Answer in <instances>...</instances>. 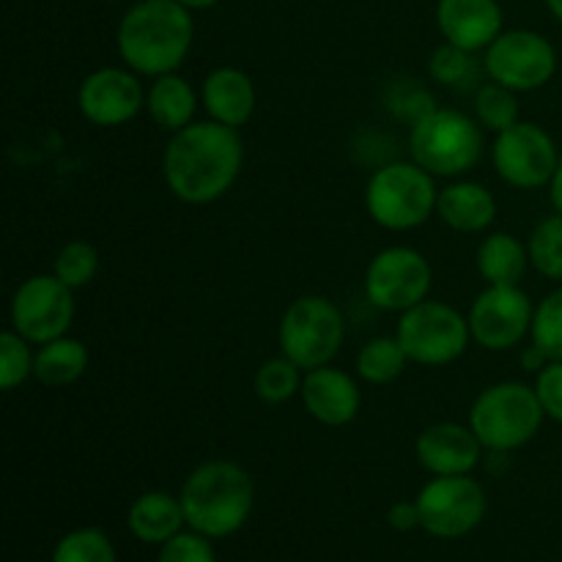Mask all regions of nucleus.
Masks as SVG:
<instances>
[{
	"mask_svg": "<svg viewBox=\"0 0 562 562\" xmlns=\"http://www.w3.org/2000/svg\"><path fill=\"white\" fill-rule=\"evenodd\" d=\"M346 338L344 313L327 296L305 294L280 318V349L302 371L329 366Z\"/></svg>",
	"mask_w": 562,
	"mask_h": 562,
	"instance_id": "7",
	"label": "nucleus"
},
{
	"mask_svg": "<svg viewBox=\"0 0 562 562\" xmlns=\"http://www.w3.org/2000/svg\"><path fill=\"white\" fill-rule=\"evenodd\" d=\"M494 170L516 190H538L552 184L560 165V151L552 135L532 121H519L499 132L492 148Z\"/></svg>",
	"mask_w": 562,
	"mask_h": 562,
	"instance_id": "9",
	"label": "nucleus"
},
{
	"mask_svg": "<svg viewBox=\"0 0 562 562\" xmlns=\"http://www.w3.org/2000/svg\"><path fill=\"white\" fill-rule=\"evenodd\" d=\"M181 5H187V9H209V5L220 3V0H179Z\"/></svg>",
	"mask_w": 562,
	"mask_h": 562,
	"instance_id": "39",
	"label": "nucleus"
},
{
	"mask_svg": "<svg viewBox=\"0 0 562 562\" xmlns=\"http://www.w3.org/2000/svg\"><path fill=\"white\" fill-rule=\"evenodd\" d=\"M552 203H554V209H558V212L562 214V154H560V165H558V173H554V179H552Z\"/></svg>",
	"mask_w": 562,
	"mask_h": 562,
	"instance_id": "38",
	"label": "nucleus"
},
{
	"mask_svg": "<svg viewBox=\"0 0 562 562\" xmlns=\"http://www.w3.org/2000/svg\"><path fill=\"white\" fill-rule=\"evenodd\" d=\"M187 525L181 497L168 492H146L132 503L130 530L143 543H168Z\"/></svg>",
	"mask_w": 562,
	"mask_h": 562,
	"instance_id": "21",
	"label": "nucleus"
},
{
	"mask_svg": "<svg viewBox=\"0 0 562 562\" xmlns=\"http://www.w3.org/2000/svg\"><path fill=\"white\" fill-rule=\"evenodd\" d=\"M33 360L36 355H31V344L14 329H5L0 335V387L5 393L20 387L27 376H33Z\"/></svg>",
	"mask_w": 562,
	"mask_h": 562,
	"instance_id": "32",
	"label": "nucleus"
},
{
	"mask_svg": "<svg viewBox=\"0 0 562 562\" xmlns=\"http://www.w3.org/2000/svg\"><path fill=\"white\" fill-rule=\"evenodd\" d=\"M97 269H99L97 247L77 239L60 247V252L55 256L53 274L60 280V283H66L71 291H75L91 283V280L97 278Z\"/></svg>",
	"mask_w": 562,
	"mask_h": 562,
	"instance_id": "29",
	"label": "nucleus"
},
{
	"mask_svg": "<svg viewBox=\"0 0 562 562\" xmlns=\"http://www.w3.org/2000/svg\"><path fill=\"white\" fill-rule=\"evenodd\" d=\"M302 368L294 360H289L285 355L267 360L256 373V395L267 404H285V401L294 398L302 390Z\"/></svg>",
	"mask_w": 562,
	"mask_h": 562,
	"instance_id": "26",
	"label": "nucleus"
},
{
	"mask_svg": "<svg viewBox=\"0 0 562 562\" xmlns=\"http://www.w3.org/2000/svg\"><path fill=\"white\" fill-rule=\"evenodd\" d=\"M75 318V296L55 274H33L11 296V329L27 344L64 338Z\"/></svg>",
	"mask_w": 562,
	"mask_h": 562,
	"instance_id": "10",
	"label": "nucleus"
},
{
	"mask_svg": "<svg viewBox=\"0 0 562 562\" xmlns=\"http://www.w3.org/2000/svg\"><path fill=\"white\" fill-rule=\"evenodd\" d=\"M420 527L437 538H461L475 530L486 514L483 486L470 475H437L415 499Z\"/></svg>",
	"mask_w": 562,
	"mask_h": 562,
	"instance_id": "11",
	"label": "nucleus"
},
{
	"mask_svg": "<svg viewBox=\"0 0 562 562\" xmlns=\"http://www.w3.org/2000/svg\"><path fill=\"white\" fill-rule=\"evenodd\" d=\"M179 497L192 530L206 538H225L250 516L252 481L236 461H206L192 470Z\"/></svg>",
	"mask_w": 562,
	"mask_h": 562,
	"instance_id": "3",
	"label": "nucleus"
},
{
	"mask_svg": "<svg viewBox=\"0 0 562 562\" xmlns=\"http://www.w3.org/2000/svg\"><path fill=\"white\" fill-rule=\"evenodd\" d=\"M245 162L239 130L220 121H192L165 146V184L179 201L206 206L236 184Z\"/></svg>",
	"mask_w": 562,
	"mask_h": 562,
	"instance_id": "1",
	"label": "nucleus"
},
{
	"mask_svg": "<svg viewBox=\"0 0 562 562\" xmlns=\"http://www.w3.org/2000/svg\"><path fill=\"white\" fill-rule=\"evenodd\" d=\"M530 252L514 234H492L477 250V272L488 285H519Z\"/></svg>",
	"mask_w": 562,
	"mask_h": 562,
	"instance_id": "24",
	"label": "nucleus"
},
{
	"mask_svg": "<svg viewBox=\"0 0 562 562\" xmlns=\"http://www.w3.org/2000/svg\"><path fill=\"white\" fill-rule=\"evenodd\" d=\"M437 212L453 231L481 234L497 217V201L477 181H456V184L439 190Z\"/></svg>",
	"mask_w": 562,
	"mask_h": 562,
	"instance_id": "20",
	"label": "nucleus"
},
{
	"mask_svg": "<svg viewBox=\"0 0 562 562\" xmlns=\"http://www.w3.org/2000/svg\"><path fill=\"white\" fill-rule=\"evenodd\" d=\"M53 562H115V552L102 530H75L60 538L53 552Z\"/></svg>",
	"mask_w": 562,
	"mask_h": 562,
	"instance_id": "31",
	"label": "nucleus"
},
{
	"mask_svg": "<svg viewBox=\"0 0 562 562\" xmlns=\"http://www.w3.org/2000/svg\"><path fill=\"white\" fill-rule=\"evenodd\" d=\"M406 357L398 338H373L357 355V373L368 384H390L404 373Z\"/></svg>",
	"mask_w": 562,
	"mask_h": 562,
	"instance_id": "25",
	"label": "nucleus"
},
{
	"mask_svg": "<svg viewBox=\"0 0 562 562\" xmlns=\"http://www.w3.org/2000/svg\"><path fill=\"white\" fill-rule=\"evenodd\" d=\"M300 395L307 415L329 428L349 426L362 404L360 387H357L355 379L340 371V368L329 366L307 371L305 379H302Z\"/></svg>",
	"mask_w": 562,
	"mask_h": 562,
	"instance_id": "16",
	"label": "nucleus"
},
{
	"mask_svg": "<svg viewBox=\"0 0 562 562\" xmlns=\"http://www.w3.org/2000/svg\"><path fill=\"white\" fill-rule=\"evenodd\" d=\"M437 25L448 44L477 53L503 33V9L497 0H439Z\"/></svg>",
	"mask_w": 562,
	"mask_h": 562,
	"instance_id": "18",
	"label": "nucleus"
},
{
	"mask_svg": "<svg viewBox=\"0 0 562 562\" xmlns=\"http://www.w3.org/2000/svg\"><path fill=\"white\" fill-rule=\"evenodd\" d=\"M475 115L477 124L486 126L492 132H505L508 126L519 124V102H516L514 91L499 82H488L477 91L475 97Z\"/></svg>",
	"mask_w": 562,
	"mask_h": 562,
	"instance_id": "28",
	"label": "nucleus"
},
{
	"mask_svg": "<svg viewBox=\"0 0 562 562\" xmlns=\"http://www.w3.org/2000/svg\"><path fill=\"white\" fill-rule=\"evenodd\" d=\"M88 368V349L82 340L69 338H55L49 344H44L36 351V360H33V376L38 379L47 387H66V384H75L77 379L86 373Z\"/></svg>",
	"mask_w": 562,
	"mask_h": 562,
	"instance_id": "23",
	"label": "nucleus"
},
{
	"mask_svg": "<svg viewBox=\"0 0 562 562\" xmlns=\"http://www.w3.org/2000/svg\"><path fill=\"white\" fill-rule=\"evenodd\" d=\"M409 151L431 176H461L481 162V124L461 110L434 108L412 124Z\"/></svg>",
	"mask_w": 562,
	"mask_h": 562,
	"instance_id": "5",
	"label": "nucleus"
},
{
	"mask_svg": "<svg viewBox=\"0 0 562 562\" xmlns=\"http://www.w3.org/2000/svg\"><path fill=\"white\" fill-rule=\"evenodd\" d=\"M159 562H214V549L201 532H179L162 543Z\"/></svg>",
	"mask_w": 562,
	"mask_h": 562,
	"instance_id": "34",
	"label": "nucleus"
},
{
	"mask_svg": "<svg viewBox=\"0 0 562 562\" xmlns=\"http://www.w3.org/2000/svg\"><path fill=\"white\" fill-rule=\"evenodd\" d=\"M82 119L97 126H121L146 108V93L132 69L104 66L88 75L77 91Z\"/></svg>",
	"mask_w": 562,
	"mask_h": 562,
	"instance_id": "15",
	"label": "nucleus"
},
{
	"mask_svg": "<svg viewBox=\"0 0 562 562\" xmlns=\"http://www.w3.org/2000/svg\"><path fill=\"white\" fill-rule=\"evenodd\" d=\"M486 75L510 91H536L558 71V53L536 31H505L486 49Z\"/></svg>",
	"mask_w": 562,
	"mask_h": 562,
	"instance_id": "12",
	"label": "nucleus"
},
{
	"mask_svg": "<svg viewBox=\"0 0 562 562\" xmlns=\"http://www.w3.org/2000/svg\"><path fill=\"white\" fill-rule=\"evenodd\" d=\"M530 263L549 280H562V214L541 220L527 241Z\"/></svg>",
	"mask_w": 562,
	"mask_h": 562,
	"instance_id": "27",
	"label": "nucleus"
},
{
	"mask_svg": "<svg viewBox=\"0 0 562 562\" xmlns=\"http://www.w3.org/2000/svg\"><path fill=\"white\" fill-rule=\"evenodd\" d=\"M431 291V267L423 252L412 247H387L366 272V296L373 307L387 313H406L420 305Z\"/></svg>",
	"mask_w": 562,
	"mask_h": 562,
	"instance_id": "13",
	"label": "nucleus"
},
{
	"mask_svg": "<svg viewBox=\"0 0 562 562\" xmlns=\"http://www.w3.org/2000/svg\"><path fill=\"white\" fill-rule=\"evenodd\" d=\"M439 192L434 176L417 162H390L371 176L366 209L387 231H412L437 212Z\"/></svg>",
	"mask_w": 562,
	"mask_h": 562,
	"instance_id": "6",
	"label": "nucleus"
},
{
	"mask_svg": "<svg viewBox=\"0 0 562 562\" xmlns=\"http://www.w3.org/2000/svg\"><path fill=\"white\" fill-rule=\"evenodd\" d=\"M387 521L401 532H409L420 525V510H417V503H398L390 508Z\"/></svg>",
	"mask_w": 562,
	"mask_h": 562,
	"instance_id": "36",
	"label": "nucleus"
},
{
	"mask_svg": "<svg viewBox=\"0 0 562 562\" xmlns=\"http://www.w3.org/2000/svg\"><path fill=\"white\" fill-rule=\"evenodd\" d=\"M417 461L431 475H470L481 461V439L461 423H437L417 437Z\"/></svg>",
	"mask_w": 562,
	"mask_h": 562,
	"instance_id": "17",
	"label": "nucleus"
},
{
	"mask_svg": "<svg viewBox=\"0 0 562 562\" xmlns=\"http://www.w3.org/2000/svg\"><path fill=\"white\" fill-rule=\"evenodd\" d=\"M195 22L179 0H140L119 25V53L132 71L162 77L190 55Z\"/></svg>",
	"mask_w": 562,
	"mask_h": 562,
	"instance_id": "2",
	"label": "nucleus"
},
{
	"mask_svg": "<svg viewBox=\"0 0 562 562\" xmlns=\"http://www.w3.org/2000/svg\"><path fill=\"white\" fill-rule=\"evenodd\" d=\"M203 108L214 121L225 126H245L252 119L256 110V86L250 77L234 66H220V69L209 71L203 80Z\"/></svg>",
	"mask_w": 562,
	"mask_h": 562,
	"instance_id": "19",
	"label": "nucleus"
},
{
	"mask_svg": "<svg viewBox=\"0 0 562 562\" xmlns=\"http://www.w3.org/2000/svg\"><path fill=\"white\" fill-rule=\"evenodd\" d=\"M547 366H549V357L543 355L536 344L527 346L525 355H521V368H525V371H543Z\"/></svg>",
	"mask_w": 562,
	"mask_h": 562,
	"instance_id": "37",
	"label": "nucleus"
},
{
	"mask_svg": "<svg viewBox=\"0 0 562 562\" xmlns=\"http://www.w3.org/2000/svg\"><path fill=\"white\" fill-rule=\"evenodd\" d=\"M536 393L547 417L562 423V360L549 362L543 371H538Z\"/></svg>",
	"mask_w": 562,
	"mask_h": 562,
	"instance_id": "35",
	"label": "nucleus"
},
{
	"mask_svg": "<svg viewBox=\"0 0 562 562\" xmlns=\"http://www.w3.org/2000/svg\"><path fill=\"white\" fill-rule=\"evenodd\" d=\"M532 344L549 357V362L562 360V289L543 296L532 313Z\"/></svg>",
	"mask_w": 562,
	"mask_h": 562,
	"instance_id": "30",
	"label": "nucleus"
},
{
	"mask_svg": "<svg viewBox=\"0 0 562 562\" xmlns=\"http://www.w3.org/2000/svg\"><path fill=\"white\" fill-rule=\"evenodd\" d=\"M146 110L154 124L168 132H179L195 121L198 93L184 77L170 71V75L154 77L151 88L146 93Z\"/></svg>",
	"mask_w": 562,
	"mask_h": 562,
	"instance_id": "22",
	"label": "nucleus"
},
{
	"mask_svg": "<svg viewBox=\"0 0 562 562\" xmlns=\"http://www.w3.org/2000/svg\"><path fill=\"white\" fill-rule=\"evenodd\" d=\"M547 417L536 387L521 382H499L483 390L470 409V428L492 453L519 450L541 431Z\"/></svg>",
	"mask_w": 562,
	"mask_h": 562,
	"instance_id": "4",
	"label": "nucleus"
},
{
	"mask_svg": "<svg viewBox=\"0 0 562 562\" xmlns=\"http://www.w3.org/2000/svg\"><path fill=\"white\" fill-rule=\"evenodd\" d=\"M428 71H431V77L437 82L456 88L475 80L477 64L475 58H472V53H467V49L461 47H453V44H445V47H439L437 53L431 55V60H428Z\"/></svg>",
	"mask_w": 562,
	"mask_h": 562,
	"instance_id": "33",
	"label": "nucleus"
},
{
	"mask_svg": "<svg viewBox=\"0 0 562 562\" xmlns=\"http://www.w3.org/2000/svg\"><path fill=\"white\" fill-rule=\"evenodd\" d=\"M530 296L519 285H488L470 307L472 340L488 351H505L519 346L532 329Z\"/></svg>",
	"mask_w": 562,
	"mask_h": 562,
	"instance_id": "14",
	"label": "nucleus"
},
{
	"mask_svg": "<svg viewBox=\"0 0 562 562\" xmlns=\"http://www.w3.org/2000/svg\"><path fill=\"white\" fill-rule=\"evenodd\" d=\"M547 5H549V11H552V14L562 22V0H547Z\"/></svg>",
	"mask_w": 562,
	"mask_h": 562,
	"instance_id": "40",
	"label": "nucleus"
},
{
	"mask_svg": "<svg viewBox=\"0 0 562 562\" xmlns=\"http://www.w3.org/2000/svg\"><path fill=\"white\" fill-rule=\"evenodd\" d=\"M409 362L439 368L459 360L470 346V318L461 316L448 302H428L401 313L398 335Z\"/></svg>",
	"mask_w": 562,
	"mask_h": 562,
	"instance_id": "8",
	"label": "nucleus"
}]
</instances>
